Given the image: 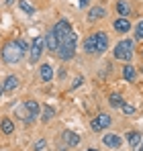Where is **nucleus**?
<instances>
[{"instance_id": "nucleus-34", "label": "nucleus", "mask_w": 143, "mask_h": 151, "mask_svg": "<svg viewBox=\"0 0 143 151\" xmlns=\"http://www.w3.org/2000/svg\"><path fill=\"white\" fill-rule=\"evenodd\" d=\"M141 55H143V51H141Z\"/></svg>"}, {"instance_id": "nucleus-29", "label": "nucleus", "mask_w": 143, "mask_h": 151, "mask_svg": "<svg viewBox=\"0 0 143 151\" xmlns=\"http://www.w3.org/2000/svg\"><path fill=\"white\" fill-rule=\"evenodd\" d=\"M86 4H88V0H80V6H82V8H84Z\"/></svg>"}, {"instance_id": "nucleus-33", "label": "nucleus", "mask_w": 143, "mask_h": 151, "mask_svg": "<svg viewBox=\"0 0 143 151\" xmlns=\"http://www.w3.org/2000/svg\"><path fill=\"white\" fill-rule=\"evenodd\" d=\"M139 151H143V145H141V149H139Z\"/></svg>"}, {"instance_id": "nucleus-27", "label": "nucleus", "mask_w": 143, "mask_h": 151, "mask_svg": "<svg viewBox=\"0 0 143 151\" xmlns=\"http://www.w3.org/2000/svg\"><path fill=\"white\" fill-rule=\"evenodd\" d=\"M82 82H84L82 78H76V80H74V84H72V88H74V90H76V88H80V86H82Z\"/></svg>"}, {"instance_id": "nucleus-28", "label": "nucleus", "mask_w": 143, "mask_h": 151, "mask_svg": "<svg viewBox=\"0 0 143 151\" xmlns=\"http://www.w3.org/2000/svg\"><path fill=\"white\" fill-rule=\"evenodd\" d=\"M19 45H21V47H23V51H27V43H25L23 39H21V41H19Z\"/></svg>"}, {"instance_id": "nucleus-32", "label": "nucleus", "mask_w": 143, "mask_h": 151, "mask_svg": "<svg viewBox=\"0 0 143 151\" xmlns=\"http://www.w3.org/2000/svg\"><path fill=\"white\" fill-rule=\"evenodd\" d=\"M88 151H96V149H88Z\"/></svg>"}, {"instance_id": "nucleus-18", "label": "nucleus", "mask_w": 143, "mask_h": 151, "mask_svg": "<svg viewBox=\"0 0 143 151\" xmlns=\"http://www.w3.org/2000/svg\"><path fill=\"white\" fill-rule=\"evenodd\" d=\"M135 76H137V70H135L133 65H125V68H123V78H125L127 82H133Z\"/></svg>"}, {"instance_id": "nucleus-21", "label": "nucleus", "mask_w": 143, "mask_h": 151, "mask_svg": "<svg viewBox=\"0 0 143 151\" xmlns=\"http://www.w3.org/2000/svg\"><path fill=\"white\" fill-rule=\"evenodd\" d=\"M84 51H86V53H94V37H92V35L84 41Z\"/></svg>"}, {"instance_id": "nucleus-20", "label": "nucleus", "mask_w": 143, "mask_h": 151, "mask_svg": "<svg viewBox=\"0 0 143 151\" xmlns=\"http://www.w3.org/2000/svg\"><path fill=\"white\" fill-rule=\"evenodd\" d=\"M108 102H110V106H113V108H121V106L125 104V100H123V96H121V94H110V96H108Z\"/></svg>"}, {"instance_id": "nucleus-31", "label": "nucleus", "mask_w": 143, "mask_h": 151, "mask_svg": "<svg viewBox=\"0 0 143 151\" xmlns=\"http://www.w3.org/2000/svg\"><path fill=\"white\" fill-rule=\"evenodd\" d=\"M12 2H14V0H6V4H12Z\"/></svg>"}, {"instance_id": "nucleus-23", "label": "nucleus", "mask_w": 143, "mask_h": 151, "mask_svg": "<svg viewBox=\"0 0 143 151\" xmlns=\"http://www.w3.org/2000/svg\"><path fill=\"white\" fill-rule=\"evenodd\" d=\"M19 6L23 8V10L27 12V14H33V12H35V8H33V6H31V4H29L27 0H21V2H19Z\"/></svg>"}, {"instance_id": "nucleus-10", "label": "nucleus", "mask_w": 143, "mask_h": 151, "mask_svg": "<svg viewBox=\"0 0 143 151\" xmlns=\"http://www.w3.org/2000/svg\"><path fill=\"white\" fill-rule=\"evenodd\" d=\"M45 45H47L49 51H57L59 49V39H57V35H55L53 31L45 35Z\"/></svg>"}, {"instance_id": "nucleus-1", "label": "nucleus", "mask_w": 143, "mask_h": 151, "mask_svg": "<svg viewBox=\"0 0 143 151\" xmlns=\"http://www.w3.org/2000/svg\"><path fill=\"white\" fill-rule=\"evenodd\" d=\"M23 47L19 45V41H8V43H4V47H2V59L6 61V63H17V61H21L23 59Z\"/></svg>"}, {"instance_id": "nucleus-5", "label": "nucleus", "mask_w": 143, "mask_h": 151, "mask_svg": "<svg viewBox=\"0 0 143 151\" xmlns=\"http://www.w3.org/2000/svg\"><path fill=\"white\" fill-rule=\"evenodd\" d=\"M43 45H45V37H35V41H33V47H31V63H35V61H39V57H41V51H43Z\"/></svg>"}, {"instance_id": "nucleus-8", "label": "nucleus", "mask_w": 143, "mask_h": 151, "mask_svg": "<svg viewBox=\"0 0 143 151\" xmlns=\"http://www.w3.org/2000/svg\"><path fill=\"white\" fill-rule=\"evenodd\" d=\"M104 14H106V8H104V6H92L90 12H88V23H96V21H100Z\"/></svg>"}, {"instance_id": "nucleus-25", "label": "nucleus", "mask_w": 143, "mask_h": 151, "mask_svg": "<svg viewBox=\"0 0 143 151\" xmlns=\"http://www.w3.org/2000/svg\"><path fill=\"white\" fill-rule=\"evenodd\" d=\"M135 37H137L139 41H143V21H139L137 27H135Z\"/></svg>"}, {"instance_id": "nucleus-24", "label": "nucleus", "mask_w": 143, "mask_h": 151, "mask_svg": "<svg viewBox=\"0 0 143 151\" xmlns=\"http://www.w3.org/2000/svg\"><path fill=\"white\" fill-rule=\"evenodd\" d=\"M121 108H123V112H125L127 116H131V114L135 112V106H133V104H129V102H125V104H123Z\"/></svg>"}, {"instance_id": "nucleus-9", "label": "nucleus", "mask_w": 143, "mask_h": 151, "mask_svg": "<svg viewBox=\"0 0 143 151\" xmlns=\"http://www.w3.org/2000/svg\"><path fill=\"white\" fill-rule=\"evenodd\" d=\"M102 141H104V145H108V147H121V143H123V139H121L119 135H115V133H108V135H104L102 137Z\"/></svg>"}, {"instance_id": "nucleus-30", "label": "nucleus", "mask_w": 143, "mask_h": 151, "mask_svg": "<svg viewBox=\"0 0 143 151\" xmlns=\"http://www.w3.org/2000/svg\"><path fill=\"white\" fill-rule=\"evenodd\" d=\"M2 90H4V84H0V96H2Z\"/></svg>"}, {"instance_id": "nucleus-6", "label": "nucleus", "mask_w": 143, "mask_h": 151, "mask_svg": "<svg viewBox=\"0 0 143 151\" xmlns=\"http://www.w3.org/2000/svg\"><path fill=\"white\" fill-rule=\"evenodd\" d=\"M113 123V119L108 116V114H104V112H100L96 119H92V129L94 131H104V129H108Z\"/></svg>"}, {"instance_id": "nucleus-17", "label": "nucleus", "mask_w": 143, "mask_h": 151, "mask_svg": "<svg viewBox=\"0 0 143 151\" xmlns=\"http://www.w3.org/2000/svg\"><path fill=\"white\" fill-rule=\"evenodd\" d=\"M127 141H129V145L135 149V147L141 143V135H139L137 131H131V133H127Z\"/></svg>"}, {"instance_id": "nucleus-15", "label": "nucleus", "mask_w": 143, "mask_h": 151, "mask_svg": "<svg viewBox=\"0 0 143 151\" xmlns=\"http://www.w3.org/2000/svg\"><path fill=\"white\" fill-rule=\"evenodd\" d=\"M17 88H19V78H17V76H8V78L4 80V90L12 92V90H17Z\"/></svg>"}, {"instance_id": "nucleus-19", "label": "nucleus", "mask_w": 143, "mask_h": 151, "mask_svg": "<svg viewBox=\"0 0 143 151\" xmlns=\"http://www.w3.org/2000/svg\"><path fill=\"white\" fill-rule=\"evenodd\" d=\"M0 129H2V133H4V135H10V133L14 131V125H12V121H10V119H2Z\"/></svg>"}, {"instance_id": "nucleus-22", "label": "nucleus", "mask_w": 143, "mask_h": 151, "mask_svg": "<svg viewBox=\"0 0 143 151\" xmlns=\"http://www.w3.org/2000/svg\"><path fill=\"white\" fill-rule=\"evenodd\" d=\"M41 119H43L45 123L53 119V108H51V106H45V108H43V114H41Z\"/></svg>"}, {"instance_id": "nucleus-12", "label": "nucleus", "mask_w": 143, "mask_h": 151, "mask_svg": "<svg viewBox=\"0 0 143 151\" xmlns=\"http://www.w3.org/2000/svg\"><path fill=\"white\" fill-rule=\"evenodd\" d=\"M25 108H27V112H29L31 121H33V119H37V114H39V102L27 100V102H25Z\"/></svg>"}, {"instance_id": "nucleus-2", "label": "nucleus", "mask_w": 143, "mask_h": 151, "mask_svg": "<svg viewBox=\"0 0 143 151\" xmlns=\"http://www.w3.org/2000/svg\"><path fill=\"white\" fill-rule=\"evenodd\" d=\"M133 51H135V45H133V41H129V39H123L117 43V47H115V57L121 59V61H129L131 57H133Z\"/></svg>"}, {"instance_id": "nucleus-3", "label": "nucleus", "mask_w": 143, "mask_h": 151, "mask_svg": "<svg viewBox=\"0 0 143 151\" xmlns=\"http://www.w3.org/2000/svg\"><path fill=\"white\" fill-rule=\"evenodd\" d=\"M51 31L57 35V39H59V43H61V41H64V39L72 33V27H70L68 21H64V19H61V21H57V23H55V27H53Z\"/></svg>"}, {"instance_id": "nucleus-26", "label": "nucleus", "mask_w": 143, "mask_h": 151, "mask_svg": "<svg viewBox=\"0 0 143 151\" xmlns=\"http://www.w3.org/2000/svg\"><path fill=\"white\" fill-rule=\"evenodd\" d=\"M43 147H45V141H43V139H39V141H37V143L33 145V149H35V151H41Z\"/></svg>"}, {"instance_id": "nucleus-11", "label": "nucleus", "mask_w": 143, "mask_h": 151, "mask_svg": "<svg viewBox=\"0 0 143 151\" xmlns=\"http://www.w3.org/2000/svg\"><path fill=\"white\" fill-rule=\"evenodd\" d=\"M113 29H115L117 33H127V31L131 29V23H129L125 17H119V19L113 23Z\"/></svg>"}, {"instance_id": "nucleus-7", "label": "nucleus", "mask_w": 143, "mask_h": 151, "mask_svg": "<svg viewBox=\"0 0 143 151\" xmlns=\"http://www.w3.org/2000/svg\"><path fill=\"white\" fill-rule=\"evenodd\" d=\"M74 53H76V43H59V49H57L59 59H72Z\"/></svg>"}, {"instance_id": "nucleus-16", "label": "nucleus", "mask_w": 143, "mask_h": 151, "mask_svg": "<svg viewBox=\"0 0 143 151\" xmlns=\"http://www.w3.org/2000/svg\"><path fill=\"white\" fill-rule=\"evenodd\" d=\"M131 10H133V8H131V4H129L127 0H119V2H117V12H119L121 17H127Z\"/></svg>"}, {"instance_id": "nucleus-14", "label": "nucleus", "mask_w": 143, "mask_h": 151, "mask_svg": "<svg viewBox=\"0 0 143 151\" xmlns=\"http://www.w3.org/2000/svg\"><path fill=\"white\" fill-rule=\"evenodd\" d=\"M39 76H41V80H43V82H49V80L53 78V68H51L49 63H43V65H41V70H39Z\"/></svg>"}, {"instance_id": "nucleus-13", "label": "nucleus", "mask_w": 143, "mask_h": 151, "mask_svg": "<svg viewBox=\"0 0 143 151\" xmlns=\"http://www.w3.org/2000/svg\"><path fill=\"white\" fill-rule=\"evenodd\" d=\"M64 141H66L70 147H76V145L80 143V135H76V133H72V131H66V133H64Z\"/></svg>"}, {"instance_id": "nucleus-4", "label": "nucleus", "mask_w": 143, "mask_h": 151, "mask_svg": "<svg viewBox=\"0 0 143 151\" xmlns=\"http://www.w3.org/2000/svg\"><path fill=\"white\" fill-rule=\"evenodd\" d=\"M94 53H104L108 49V35L106 33H94Z\"/></svg>"}]
</instances>
